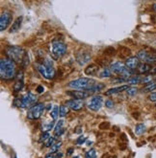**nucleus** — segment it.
Here are the masks:
<instances>
[{
    "mask_svg": "<svg viewBox=\"0 0 156 158\" xmlns=\"http://www.w3.org/2000/svg\"><path fill=\"white\" fill-rule=\"evenodd\" d=\"M0 76L2 80H11L15 77V65L10 59H2L0 61Z\"/></svg>",
    "mask_w": 156,
    "mask_h": 158,
    "instance_id": "nucleus-1",
    "label": "nucleus"
},
{
    "mask_svg": "<svg viewBox=\"0 0 156 158\" xmlns=\"http://www.w3.org/2000/svg\"><path fill=\"white\" fill-rule=\"evenodd\" d=\"M95 84V81L93 79L90 78H80L77 80L72 81L68 83V87L74 89H80V90H89L91 87Z\"/></svg>",
    "mask_w": 156,
    "mask_h": 158,
    "instance_id": "nucleus-2",
    "label": "nucleus"
},
{
    "mask_svg": "<svg viewBox=\"0 0 156 158\" xmlns=\"http://www.w3.org/2000/svg\"><path fill=\"white\" fill-rule=\"evenodd\" d=\"M6 54L8 59L13 61H20V63H21L24 56L26 55L24 50L20 46H9L6 49Z\"/></svg>",
    "mask_w": 156,
    "mask_h": 158,
    "instance_id": "nucleus-3",
    "label": "nucleus"
},
{
    "mask_svg": "<svg viewBox=\"0 0 156 158\" xmlns=\"http://www.w3.org/2000/svg\"><path fill=\"white\" fill-rule=\"evenodd\" d=\"M66 52H67V45L64 42L59 41V40H54L51 42L50 53H51V56L55 59H58L61 57H63L66 54Z\"/></svg>",
    "mask_w": 156,
    "mask_h": 158,
    "instance_id": "nucleus-4",
    "label": "nucleus"
},
{
    "mask_svg": "<svg viewBox=\"0 0 156 158\" xmlns=\"http://www.w3.org/2000/svg\"><path fill=\"white\" fill-rule=\"evenodd\" d=\"M46 109V107L45 104L40 103H36L34 104L33 107H30L28 113H27V118L30 119V120H36V119H39L43 111Z\"/></svg>",
    "mask_w": 156,
    "mask_h": 158,
    "instance_id": "nucleus-5",
    "label": "nucleus"
},
{
    "mask_svg": "<svg viewBox=\"0 0 156 158\" xmlns=\"http://www.w3.org/2000/svg\"><path fill=\"white\" fill-rule=\"evenodd\" d=\"M37 69L45 79H52L55 77V69L53 66H47L43 63H37Z\"/></svg>",
    "mask_w": 156,
    "mask_h": 158,
    "instance_id": "nucleus-6",
    "label": "nucleus"
},
{
    "mask_svg": "<svg viewBox=\"0 0 156 158\" xmlns=\"http://www.w3.org/2000/svg\"><path fill=\"white\" fill-rule=\"evenodd\" d=\"M37 101V97L35 96L33 93L28 92L26 93L23 97L19 101V107H22V108H26V107H30L31 105L33 107V104L36 103Z\"/></svg>",
    "mask_w": 156,
    "mask_h": 158,
    "instance_id": "nucleus-7",
    "label": "nucleus"
},
{
    "mask_svg": "<svg viewBox=\"0 0 156 158\" xmlns=\"http://www.w3.org/2000/svg\"><path fill=\"white\" fill-rule=\"evenodd\" d=\"M102 103H103V100L101 96H98V95L93 96L89 101L88 107L93 111H98L102 107Z\"/></svg>",
    "mask_w": 156,
    "mask_h": 158,
    "instance_id": "nucleus-8",
    "label": "nucleus"
},
{
    "mask_svg": "<svg viewBox=\"0 0 156 158\" xmlns=\"http://www.w3.org/2000/svg\"><path fill=\"white\" fill-rule=\"evenodd\" d=\"M11 21H12V14L8 11L3 12L1 14V16H0V30L2 32L5 31L9 24L11 23Z\"/></svg>",
    "mask_w": 156,
    "mask_h": 158,
    "instance_id": "nucleus-9",
    "label": "nucleus"
},
{
    "mask_svg": "<svg viewBox=\"0 0 156 158\" xmlns=\"http://www.w3.org/2000/svg\"><path fill=\"white\" fill-rule=\"evenodd\" d=\"M128 68L125 66V64H124L121 61H116V63H113L110 64V70L111 72H114L117 74H120L123 76V74L126 71Z\"/></svg>",
    "mask_w": 156,
    "mask_h": 158,
    "instance_id": "nucleus-10",
    "label": "nucleus"
},
{
    "mask_svg": "<svg viewBox=\"0 0 156 158\" xmlns=\"http://www.w3.org/2000/svg\"><path fill=\"white\" fill-rule=\"evenodd\" d=\"M90 59H91V54L88 51H82L77 53L76 60L80 65H85L86 63H88Z\"/></svg>",
    "mask_w": 156,
    "mask_h": 158,
    "instance_id": "nucleus-11",
    "label": "nucleus"
},
{
    "mask_svg": "<svg viewBox=\"0 0 156 158\" xmlns=\"http://www.w3.org/2000/svg\"><path fill=\"white\" fill-rule=\"evenodd\" d=\"M139 65H140V59L137 57H129L125 60V66L130 70L137 69Z\"/></svg>",
    "mask_w": 156,
    "mask_h": 158,
    "instance_id": "nucleus-12",
    "label": "nucleus"
},
{
    "mask_svg": "<svg viewBox=\"0 0 156 158\" xmlns=\"http://www.w3.org/2000/svg\"><path fill=\"white\" fill-rule=\"evenodd\" d=\"M67 107L72 108L73 110H80L83 105H84V103L82 100H77V99H73V100H69L66 103Z\"/></svg>",
    "mask_w": 156,
    "mask_h": 158,
    "instance_id": "nucleus-13",
    "label": "nucleus"
},
{
    "mask_svg": "<svg viewBox=\"0 0 156 158\" xmlns=\"http://www.w3.org/2000/svg\"><path fill=\"white\" fill-rule=\"evenodd\" d=\"M68 96H72L74 99L77 100H83L85 98H87L90 95V93L88 91H83V90H74V91H67V93Z\"/></svg>",
    "mask_w": 156,
    "mask_h": 158,
    "instance_id": "nucleus-14",
    "label": "nucleus"
},
{
    "mask_svg": "<svg viewBox=\"0 0 156 158\" xmlns=\"http://www.w3.org/2000/svg\"><path fill=\"white\" fill-rule=\"evenodd\" d=\"M24 84V78H23V73L22 72H19L15 76V83L14 85V91L15 92H19L22 89Z\"/></svg>",
    "mask_w": 156,
    "mask_h": 158,
    "instance_id": "nucleus-15",
    "label": "nucleus"
},
{
    "mask_svg": "<svg viewBox=\"0 0 156 158\" xmlns=\"http://www.w3.org/2000/svg\"><path fill=\"white\" fill-rule=\"evenodd\" d=\"M99 71V66L98 64L92 63L90 65H88L85 69V74L87 76H95Z\"/></svg>",
    "mask_w": 156,
    "mask_h": 158,
    "instance_id": "nucleus-16",
    "label": "nucleus"
},
{
    "mask_svg": "<svg viewBox=\"0 0 156 158\" xmlns=\"http://www.w3.org/2000/svg\"><path fill=\"white\" fill-rule=\"evenodd\" d=\"M129 88L128 85H121V86H119V87H114V88H110L108 89L106 92H105V95L107 96H110V95H113V94H117V93H120L124 90H127Z\"/></svg>",
    "mask_w": 156,
    "mask_h": 158,
    "instance_id": "nucleus-17",
    "label": "nucleus"
},
{
    "mask_svg": "<svg viewBox=\"0 0 156 158\" xmlns=\"http://www.w3.org/2000/svg\"><path fill=\"white\" fill-rule=\"evenodd\" d=\"M21 23H22V16L16 17L10 28V33H15L19 31L21 27Z\"/></svg>",
    "mask_w": 156,
    "mask_h": 158,
    "instance_id": "nucleus-18",
    "label": "nucleus"
},
{
    "mask_svg": "<svg viewBox=\"0 0 156 158\" xmlns=\"http://www.w3.org/2000/svg\"><path fill=\"white\" fill-rule=\"evenodd\" d=\"M63 133H64V121L60 120L57 123V125L55 126L54 134H55V137H58V136H61Z\"/></svg>",
    "mask_w": 156,
    "mask_h": 158,
    "instance_id": "nucleus-19",
    "label": "nucleus"
},
{
    "mask_svg": "<svg viewBox=\"0 0 156 158\" xmlns=\"http://www.w3.org/2000/svg\"><path fill=\"white\" fill-rule=\"evenodd\" d=\"M151 69V66L149 63H141L137 68L139 74H145L147 72H150Z\"/></svg>",
    "mask_w": 156,
    "mask_h": 158,
    "instance_id": "nucleus-20",
    "label": "nucleus"
},
{
    "mask_svg": "<svg viewBox=\"0 0 156 158\" xmlns=\"http://www.w3.org/2000/svg\"><path fill=\"white\" fill-rule=\"evenodd\" d=\"M104 87H105V84L104 83H95L93 87H91V88L89 90H87L90 94L92 93H94V92H98L100 90H102Z\"/></svg>",
    "mask_w": 156,
    "mask_h": 158,
    "instance_id": "nucleus-21",
    "label": "nucleus"
},
{
    "mask_svg": "<svg viewBox=\"0 0 156 158\" xmlns=\"http://www.w3.org/2000/svg\"><path fill=\"white\" fill-rule=\"evenodd\" d=\"M58 115H60V107H58V105H54L50 112V116L53 120H56L58 118Z\"/></svg>",
    "mask_w": 156,
    "mask_h": 158,
    "instance_id": "nucleus-22",
    "label": "nucleus"
},
{
    "mask_svg": "<svg viewBox=\"0 0 156 158\" xmlns=\"http://www.w3.org/2000/svg\"><path fill=\"white\" fill-rule=\"evenodd\" d=\"M156 89V83H150L146 84L144 88L142 89L143 92H152Z\"/></svg>",
    "mask_w": 156,
    "mask_h": 158,
    "instance_id": "nucleus-23",
    "label": "nucleus"
},
{
    "mask_svg": "<svg viewBox=\"0 0 156 158\" xmlns=\"http://www.w3.org/2000/svg\"><path fill=\"white\" fill-rule=\"evenodd\" d=\"M145 130V126L144 124H138L135 128V133L137 135H142Z\"/></svg>",
    "mask_w": 156,
    "mask_h": 158,
    "instance_id": "nucleus-24",
    "label": "nucleus"
},
{
    "mask_svg": "<svg viewBox=\"0 0 156 158\" xmlns=\"http://www.w3.org/2000/svg\"><path fill=\"white\" fill-rule=\"evenodd\" d=\"M149 56H150V54H147V52L145 51V50L139 51L138 54H137V58L139 59H141V60H146V59L149 58Z\"/></svg>",
    "mask_w": 156,
    "mask_h": 158,
    "instance_id": "nucleus-25",
    "label": "nucleus"
},
{
    "mask_svg": "<svg viewBox=\"0 0 156 158\" xmlns=\"http://www.w3.org/2000/svg\"><path fill=\"white\" fill-rule=\"evenodd\" d=\"M141 77L140 76H134V77H131L129 78L127 80V83L129 84H138L139 83H141Z\"/></svg>",
    "mask_w": 156,
    "mask_h": 158,
    "instance_id": "nucleus-26",
    "label": "nucleus"
},
{
    "mask_svg": "<svg viewBox=\"0 0 156 158\" xmlns=\"http://www.w3.org/2000/svg\"><path fill=\"white\" fill-rule=\"evenodd\" d=\"M111 70H110V68H107V67H105V68H103L102 69V71L100 72V74H99V77L100 78H109L110 76H111Z\"/></svg>",
    "mask_w": 156,
    "mask_h": 158,
    "instance_id": "nucleus-27",
    "label": "nucleus"
},
{
    "mask_svg": "<svg viewBox=\"0 0 156 158\" xmlns=\"http://www.w3.org/2000/svg\"><path fill=\"white\" fill-rule=\"evenodd\" d=\"M115 54H116V49L113 48L112 46H109L104 50V55L105 56H114Z\"/></svg>",
    "mask_w": 156,
    "mask_h": 158,
    "instance_id": "nucleus-28",
    "label": "nucleus"
},
{
    "mask_svg": "<svg viewBox=\"0 0 156 158\" xmlns=\"http://www.w3.org/2000/svg\"><path fill=\"white\" fill-rule=\"evenodd\" d=\"M61 146H62V142H56L54 143V145L51 147L50 148V153H54V152H57L59 151V148H61Z\"/></svg>",
    "mask_w": 156,
    "mask_h": 158,
    "instance_id": "nucleus-29",
    "label": "nucleus"
},
{
    "mask_svg": "<svg viewBox=\"0 0 156 158\" xmlns=\"http://www.w3.org/2000/svg\"><path fill=\"white\" fill-rule=\"evenodd\" d=\"M97 157V152L93 148H91L89 152H86V158H95Z\"/></svg>",
    "mask_w": 156,
    "mask_h": 158,
    "instance_id": "nucleus-30",
    "label": "nucleus"
},
{
    "mask_svg": "<svg viewBox=\"0 0 156 158\" xmlns=\"http://www.w3.org/2000/svg\"><path fill=\"white\" fill-rule=\"evenodd\" d=\"M151 81H152V76L151 75H149V76L144 77L142 80H141V83H145V84H149V83H151Z\"/></svg>",
    "mask_w": 156,
    "mask_h": 158,
    "instance_id": "nucleus-31",
    "label": "nucleus"
},
{
    "mask_svg": "<svg viewBox=\"0 0 156 158\" xmlns=\"http://www.w3.org/2000/svg\"><path fill=\"white\" fill-rule=\"evenodd\" d=\"M137 92H138V89L136 87H129V88L126 90V94L128 96H134V95H136Z\"/></svg>",
    "mask_w": 156,
    "mask_h": 158,
    "instance_id": "nucleus-32",
    "label": "nucleus"
},
{
    "mask_svg": "<svg viewBox=\"0 0 156 158\" xmlns=\"http://www.w3.org/2000/svg\"><path fill=\"white\" fill-rule=\"evenodd\" d=\"M67 113V108L65 107V105H61L60 107V116L61 117H65Z\"/></svg>",
    "mask_w": 156,
    "mask_h": 158,
    "instance_id": "nucleus-33",
    "label": "nucleus"
},
{
    "mask_svg": "<svg viewBox=\"0 0 156 158\" xmlns=\"http://www.w3.org/2000/svg\"><path fill=\"white\" fill-rule=\"evenodd\" d=\"M49 133L48 132H43L41 135V137H40V142H46L47 140L49 139Z\"/></svg>",
    "mask_w": 156,
    "mask_h": 158,
    "instance_id": "nucleus-34",
    "label": "nucleus"
},
{
    "mask_svg": "<svg viewBox=\"0 0 156 158\" xmlns=\"http://www.w3.org/2000/svg\"><path fill=\"white\" fill-rule=\"evenodd\" d=\"M53 126H54V123H53V122L48 123V124H47L46 126H45V127L42 128V131H43V132H47L48 130H50L52 128H53Z\"/></svg>",
    "mask_w": 156,
    "mask_h": 158,
    "instance_id": "nucleus-35",
    "label": "nucleus"
},
{
    "mask_svg": "<svg viewBox=\"0 0 156 158\" xmlns=\"http://www.w3.org/2000/svg\"><path fill=\"white\" fill-rule=\"evenodd\" d=\"M54 141H55V137H49V139L46 142V147L47 148H51L54 145Z\"/></svg>",
    "mask_w": 156,
    "mask_h": 158,
    "instance_id": "nucleus-36",
    "label": "nucleus"
},
{
    "mask_svg": "<svg viewBox=\"0 0 156 158\" xmlns=\"http://www.w3.org/2000/svg\"><path fill=\"white\" fill-rule=\"evenodd\" d=\"M146 63H155L156 61V56H153V55H150V56H149V58L146 59Z\"/></svg>",
    "mask_w": 156,
    "mask_h": 158,
    "instance_id": "nucleus-37",
    "label": "nucleus"
},
{
    "mask_svg": "<svg viewBox=\"0 0 156 158\" xmlns=\"http://www.w3.org/2000/svg\"><path fill=\"white\" fill-rule=\"evenodd\" d=\"M21 63H22V65L24 66V67H26L28 64H29V57L27 56V55H25L24 56V58H23V59H22V61H21Z\"/></svg>",
    "mask_w": 156,
    "mask_h": 158,
    "instance_id": "nucleus-38",
    "label": "nucleus"
},
{
    "mask_svg": "<svg viewBox=\"0 0 156 158\" xmlns=\"http://www.w3.org/2000/svg\"><path fill=\"white\" fill-rule=\"evenodd\" d=\"M105 105H106V107H108V108H113V107H114L115 103H114V102H113V100H107L105 102Z\"/></svg>",
    "mask_w": 156,
    "mask_h": 158,
    "instance_id": "nucleus-39",
    "label": "nucleus"
},
{
    "mask_svg": "<svg viewBox=\"0 0 156 158\" xmlns=\"http://www.w3.org/2000/svg\"><path fill=\"white\" fill-rule=\"evenodd\" d=\"M86 141V137L84 136H80V137H78L77 140H76V144L77 145H82L83 143H85Z\"/></svg>",
    "mask_w": 156,
    "mask_h": 158,
    "instance_id": "nucleus-40",
    "label": "nucleus"
},
{
    "mask_svg": "<svg viewBox=\"0 0 156 158\" xmlns=\"http://www.w3.org/2000/svg\"><path fill=\"white\" fill-rule=\"evenodd\" d=\"M149 100L150 102H156V91L152 92L150 96H149Z\"/></svg>",
    "mask_w": 156,
    "mask_h": 158,
    "instance_id": "nucleus-41",
    "label": "nucleus"
},
{
    "mask_svg": "<svg viewBox=\"0 0 156 158\" xmlns=\"http://www.w3.org/2000/svg\"><path fill=\"white\" fill-rule=\"evenodd\" d=\"M100 128H109V123H103V124H101L99 126Z\"/></svg>",
    "mask_w": 156,
    "mask_h": 158,
    "instance_id": "nucleus-42",
    "label": "nucleus"
},
{
    "mask_svg": "<svg viewBox=\"0 0 156 158\" xmlns=\"http://www.w3.org/2000/svg\"><path fill=\"white\" fill-rule=\"evenodd\" d=\"M43 91H45V88L41 86V85H39L38 87H37V92L38 93H42Z\"/></svg>",
    "mask_w": 156,
    "mask_h": 158,
    "instance_id": "nucleus-43",
    "label": "nucleus"
},
{
    "mask_svg": "<svg viewBox=\"0 0 156 158\" xmlns=\"http://www.w3.org/2000/svg\"><path fill=\"white\" fill-rule=\"evenodd\" d=\"M73 152V148H68L67 150V155H71Z\"/></svg>",
    "mask_w": 156,
    "mask_h": 158,
    "instance_id": "nucleus-44",
    "label": "nucleus"
},
{
    "mask_svg": "<svg viewBox=\"0 0 156 158\" xmlns=\"http://www.w3.org/2000/svg\"><path fill=\"white\" fill-rule=\"evenodd\" d=\"M80 129H81V128H77L75 132H76V133H80V132H81V130H80Z\"/></svg>",
    "mask_w": 156,
    "mask_h": 158,
    "instance_id": "nucleus-45",
    "label": "nucleus"
},
{
    "mask_svg": "<svg viewBox=\"0 0 156 158\" xmlns=\"http://www.w3.org/2000/svg\"><path fill=\"white\" fill-rule=\"evenodd\" d=\"M46 158H55V157H54L53 155H52V154L50 153V154H48V155H46Z\"/></svg>",
    "mask_w": 156,
    "mask_h": 158,
    "instance_id": "nucleus-46",
    "label": "nucleus"
},
{
    "mask_svg": "<svg viewBox=\"0 0 156 158\" xmlns=\"http://www.w3.org/2000/svg\"><path fill=\"white\" fill-rule=\"evenodd\" d=\"M56 157H62V153H61V152H58L57 155H56Z\"/></svg>",
    "mask_w": 156,
    "mask_h": 158,
    "instance_id": "nucleus-47",
    "label": "nucleus"
},
{
    "mask_svg": "<svg viewBox=\"0 0 156 158\" xmlns=\"http://www.w3.org/2000/svg\"><path fill=\"white\" fill-rule=\"evenodd\" d=\"M152 9H153L154 11H156V3H155V4H153V6H152Z\"/></svg>",
    "mask_w": 156,
    "mask_h": 158,
    "instance_id": "nucleus-48",
    "label": "nucleus"
},
{
    "mask_svg": "<svg viewBox=\"0 0 156 158\" xmlns=\"http://www.w3.org/2000/svg\"><path fill=\"white\" fill-rule=\"evenodd\" d=\"M73 158H79V157H78V156H75V157H73Z\"/></svg>",
    "mask_w": 156,
    "mask_h": 158,
    "instance_id": "nucleus-49",
    "label": "nucleus"
},
{
    "mask_svg": "<svg viewBox=\"0 0 156 158\" xmlns=\"http://www.w3.org/2000/svg\"><path fill=\"white\" fill-rule=\"evenodd\" d=\"M155 107H156V103H155Z\"/></svg>",
    "mask_w": 156,
    "mask_h": 158,
    "instance_id": "nucleus-50",
    "label": "nucleus"
}]
</instances>
